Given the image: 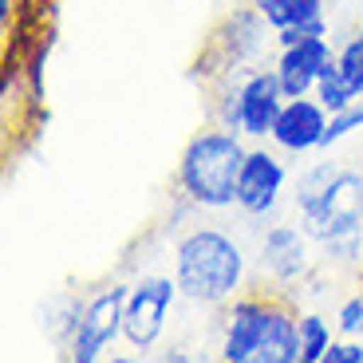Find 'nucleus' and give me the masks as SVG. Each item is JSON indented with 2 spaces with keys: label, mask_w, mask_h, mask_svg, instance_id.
Returning a JSON list of instances; mask_svg holds the SVG:
<instances>
[{
  "label": "nucleus",
  "mask_w": 363,
  "mask_h": 363,
  "mask_svg": "<svg viewBox=\"0 0 363 363\" xmlns=\"http://www.w3.org/2000/svg\"><path fill=\"white\" fill-rule=\"evenodd\" d=\"M269 32L277 36V48L296 44L304 36H328L324 0H249Z\"/></svg>",
  "instance_id": "f8f14e48"
},
{
  "label": "nucleus",
  "mask_w": 363,
  "mask_h": 363,
  "mask_svg": "<svg viewBox=\"0 0 363 363\" xmlns=\"http://www.w3.org/2000/svg\"><path fill=\"white\" fill-rule=\"evenodd\" d=\"M272 312V296H237L225 304L221 320V359L225 363H257L264 324Z\"/></svg>",
  "instance_id": "9d476101"
},
{
  "label": "nucleus",
  "mask_w": 363,
  "mask_h": 363,
  "mask_svg": "<svg viewBox=\"0 0 363 363\" xmlns=\"http://www.w3.org/2000/svg\"><path fill=\"white\" fill-rule=\"evenodd\" d=\"M363 130V99L352 103L347 111H336V115L328 118V135H324V150H332L336 143H344L347 135Z\"/></svg>",
  "instance_id": "dca6fc26"
},
{
  "label": "nucleus",
  "mask_w": 363,
  "mask_h": 363,
  "mask_svg": "<svg viewBox=\"0 0 363 363\" xmlns=\"http://www.w3.org/2000/svg\"><path fill=\"white\" fill-rule=\"evenodd\" d=\"M336 60V48L328 36H304L296 44H284L277 48V60H272V72L281 79L284 95L296 99V95H312L320 72Z\"/></svg>",
  "instance_id": "9b49d317"
},
{
  "label": "nucleus",
  "mask_w": 363,
  "mask_h": 363,
  "mask_svg": "<svg viewBox=\"0 0 363 363\" xmlns=\"http://www.w3.org/2000/svg\"><path fill=\"white\" fill-rule=\"evenodd\" d=\"M359 36H363V28H359Z\"/></svg>",
  "instance_id": "412c9836"
},
{
  "label": "nucleus",
  "mask_w": 363,
  "mask_h": 363,
  "mask_svg": "<svg viewBox=\"0 0 363 363\" xmlns=\"http://www.w3.org/2000/svg\"><path fill=\"white\" fill-rule=\"evenodd\" d=\"M328 118H332V111H328L316 95L284 99L281 115H277V123H272L269 143L289 158H304V155H312V150H324Z\"/></svg>",
  "instance_id": "6e6552de"
},
{
  "label": "nucleus",
  "mask_w": 363,
  "mask_h": 363,
  "mask_svg": "<svg viewBox=\"0 0 363 363\" xmlns=\"http://www.w3.org/2000/svg\"><path fill=\"white\" fill-rule=\"evenodd\" d=\"M324 363H363V340H355V336L332 340V347H328Z\"/></svg>",
  "instance_id": "6ab92c4d"
},
{
  "label": "nucleus",
  "mask_w": 363,
  "mask_h": 363,
  "mask_svg": "<svg viewBox=\"0 0 363 363\" xmlns=\"http://www.w3.org/2000/svg\"><path fill=\"white\" fill-rule=\"evenodd\" d=\"M174 281L182 289V300L201 308H221L245 292L249 257L241 241L225 229H190L174 245Z\"/></svg>",
  "instance_id": "f257e3e1"
},
{
  "label": "nucleus",
  "mask_w": 363,
  "mask_h": 363,
  "mask_svg": "<svg viewBox=\"0 0 363 363\" xmlns=\"http://www.w3.org/2000/svg\"><path fill=\"white\" fill-rule=\"evenodd\" d=\"M229 127H206L186 143L178 158V186L182 194L201 209H233L237 206V182L245 166L249 146Z\"/></svg>",
  "instance_id": "7ed1b4c3"
},
{
  "label": "nucleus",
  "mask_w": 363,
  "mask_h": 363,
  "mask_svg": "<svg viewBox=\"0 0 363 363\" xmlns=\"http://www.w3.org/2000/svg\"><path fill=\"white\" fill-rule=\"evenodd\" d=\"M0 4H4V16H9V12H12V0H0Z\"/></svg>",
  "instance_id": "aec40b11"
},
{
  "label": "nucleus",
  "mask_w": 363,
  "mask_h": 363,
  "mask_svg": "<svg viewBox=\"0 0 363 363\" xmlns=\"http://www.w3.org/2000/svg\"><path fill=\"white\" fill-rule=\"evenodd\" d=\"M292 209L316 245L363 233V174L332 162L304 166L296 174Z\"/></svg>",
  "instance_id": "f03ea898"
},
{
  "label": "nucleus",
  "mask_w": 363,
  "mask_h": 363,
  "mask_svg": "<svg viewBox=\"0 0 363 363\" xmlns=\"http://www.w3.org/2000/svg\"><path fill=\"white\" fill-rule=\"evenodd\" d=\"M336 64L347 75V83L363 95V36H352L336 48Z\"/></svg>",
  "instance_id": "f3484780"
},
{
  "label": "nucleus",
  "mask_w": 363,
  "mask_h": 363,
  "mask_svg": "<svg viewBox=\"0 0 363 363\" xmlns=\"http://www.w3.org/2000/svg\"><path fill=\"white\" fill-rule=\"evenodd\" d=\"M308 229L292 225V221H277L261 233V245H257V269L269 277L277 289H289L296 284L304 272H308L312 257H308Z\"/></svg>",
  "instance_id": "1a4fd4ad"
},
{
  "label": "nucleus",
  "mask_w": 363,
  "mask_h": 363,
  "mask_svg": "<svg viewBox=\"0 0 363 363\" xmlns=\"http://www.w3.org/2000/svg\"><path fill=\"white\" fill-rule=\"evenodd\" d=\"M359 99H363V95H359Z\"/></svg>",
  "instance_id": "4be33fe9"
},
{
  "label": "nucleus",
  "mask_w": 363,
  "mask_h": 363,
  "mask_svg": "<svg viewBox=\"0 0 363 363\" xmlns=\"http://www.w3.org/2000/svg\"><path fill=\"white\" fill-rule=\"evenodd\" d=\"M336 332L340 336H355L363 340V289L344 296V304L336 308Z\"/></svg>",
  "instance_id": "a211bd4d"
},
{
  "label": "nucleus",
  "mask_w": 363,
  "mask_h": 363,
  "mask_svg": "<svg viewBox=\"0 0 363 363\" xmlns=\"http://www.w3.org/2000/svg\"><path fill=\"white\" fill-rule=\"evenodd\" d=\"M257 363H300V316L292 312L289 300L272 296V312L264 324Z\"/></svg>",
  "instance_id": "ddd939ff"
},
{
  "label": "nucleus",
  "mask_w": 363,
  "mask_h": 363,
  "mask_svg": "<svg viewBox=\"0 0 363 363\" xmlns=\"http://www.w3.org/2000/svg\"><path fill=\"white\" fill-rule=\"evenodd\" d=\"M332 340H336V324H328V316L320 312L300 316V363H324Z\"/></svg>",
  "instance_id": "4468645a"
},
{
  "label": "nucleus",
  "mask_w": 363,
  "mask_h": 363,
  "mask_svg": "<svg viewBox=\"0 0 363 363\" xmlns=\"http://www.w3.org/2000/svg\"><path fill=\"white\" fill-rule=\"evenodd\" d=\"M123 312H127V284H111L83 304L75 336L67 340V355L75 363H95L118 336H123Z\"/></svg>",
  "instance_id": "0eeeda50"
},
{
  "label": "nucleus",
  "mask_w": 363,
  "mask_h": 363,
  "mask_svg": "<svg viewBox=\"0 0 363 363\" xmlns=\"http://www.w3.org/2000/svg\"><path fill=\"white\" fill-rule=\"evenodd\" d=\"M289 162L277 146H253L237 182V209L245 218H272L289 190Z\"/></svg>",
  "instance_id": "423d86ee"
},
{
  "label": "nucleus",
  "mask_w": 363,
  "mask_h": 363,
  "mask_svg": "<svg viewBox=\"0 0 363 363\" xmlns=\"http://www.w3.org/2000/svg\"><path fill=\"white\" fill-rule=\"evenodd\" d=\"M182 289L174 277H138L127 284V312H123V340L135 352H150L162 340L170 312L178 304Z\"/></svg>",
  "instance_id": "39448f33"
},
{
  "label": "nucleus",
  "mask_w": 363,
  "mask_h": 363,
  "mask_svg": "<svg viewBox=\"0 0 363 363\" xmlns=\"http://www.w3.org/2000/svg\"><path fill=\"white\" fill-rule=\"evenodd\" d=\"M284 99L289 95H284L272 67H245L241 75H225L213 111H218L221 127L237 130L245 138H269Z\"/></svg>",
  "instance_id": "20e7f679"
},
{
  "label": "nucleus",
  "mask_w": 363,
  "mask_h": 363,
  "mask_svg": "<svg viewBox=\"0 0 363 363\" xmlns=\"http://www.w3.org/2000/svg\"><path fill=\"white\" fill-rule=\"evenodd\" d=\"M312 95H316V99L324 103L328 111H332V115H336V111H347L352 103H359V91L347 83V75L340 72L336 60H332V64L320 72V79H316V87H312Z\"/></svg>",
  "instance_id": "2eb2a0df"
}]
</instances>
